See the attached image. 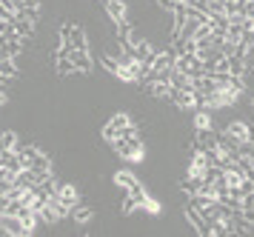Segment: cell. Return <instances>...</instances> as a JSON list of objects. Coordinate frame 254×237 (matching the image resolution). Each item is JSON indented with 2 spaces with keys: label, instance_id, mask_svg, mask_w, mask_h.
I'll list each match as a JSON object with an SVG mask.
<instances>
[{
  "label": "cell",
  "instance_id": "18",
  "mask_svg": "<svg viewBox=\"0 0 254 237\" xmlns=\"http://www.w3.org/2000/svg\"><path fill=\"white\" fill-rule=\"evenodd\" d=\"M71 49H89V46H86V34H83L77 26H74V32H71Z\"/></svg>",
  "mask_w": 254,
  "mask_h": 237
},
{
  "label": "cell",
  "instance_id": "6",
  "mask_svg": "<svg viewBox=\"0 0 254 237\" xmlns=\"http://www.w3.org/2000/svg\"><path fill=\"white\" fill-rule=\"evenodd\" d=\"M58 197L66 206H71V209L80 203V192H77V186H74V183H58Z\"/></svg>",
  "mask_w": 254,
  "mask_h": 237
},
{
  "label": "cell",
  "instance_id": "23",
  "mask_svg": "<svg viewBox=\"0 0 254 237\" xmlns=\"http://www.w3.org/2000/svg\"><path fill=\"white\" fill-rule=\"evenodd\" d=\"M55 69H58V75H71V72H74V66H71L69 57H60L58 63H55Z\"/></svg>",
  "mask_w": 254,
  "mask_h": 237
},
{
  "label": "cell",
  "instance_id": "5",
  "mask_svg": "<svg viewBox=\"0 0 254 237\" xmlns=\"http://www.w3.org/2000/svg\"><path fill=\"white\" fill-rule=\"evenodd\" d=\"M29 169L37 174V183H43V180H49V177H52V160H49L43 152H37V158L32 160V166H29Z\"/></svg>",
  "mask_w": 254,
  "mask_h": 237
},
{
  "label": "cell",
  "instance_id": "16",
  "mask_svg": "<svg viewBox=\"0 0 254 237\" xmlns=\"http://www.w3.org/2000/svg\"><path fill=\"white\" fill-rule=\"evenodd\" d=\"M115 183H117V186H123V189H131V186L137 183V177H134L131 171H117V174H115Z\"/></svg>",
  "mask_w": 254,
  "mask_h": 237
},
{
  "label": "cell",
  "instance_id": "37",
  "mask_svg": "<svg viewBox=\"0 0 254 237\" xmlns=\"http://www.w3.org/2000/svg\"><path fill=\"white\" fill-rule=\"evenodd\" d=\"M252 106H254V100H252Z\"/></svg>",
  "mask_w": 254,
  "mask_h": 237
},
{
  "label": "cell",
  "instance_id": "27",
  "mask_svg": "<svg viewBox=\"0 0 254 237\" xmlns=\"http://www.w3.org/2000/svg\"><path fill=\"white\" fill-rule=\"evenodd\" d=\"M134 209H137V203H134V197H131V194H126V197H123V206H120V212H123V215H131Z\"/></svg>",
  "mask_w": 254,
  "mask_h": 237
},
{
  "label": "cell",
  "instance_id": "12",
  "mask_svg": "<svg viewBox=\"0 0 254 237\" xmlns=\"http://www.w3.org/2000/svg\"><path fill=\"white\" fill-rule=\"evenodd\" d=\"M0 78H6V80L17 78V66H14V57H6V60H0Z\"/></svg>",
  "mask_w": 254,
  "mask_h": 237
},
{
  "label": "cell",
  "instance_id": "31",
  "mask_svg": "<svg viewBox=\"0 0 254 237\" xmlns=\"http://www.w3.org/2000/svg\"><path fill=\"white\" fill-rule=\"evenodd\" d=\"M240 209H254V192H249V194L240 197Z\"/></svg>",
  "mask_w": 254,
  "mask_h": 237
},
{
  "label": "cell",
  "instance_id": "10",
  "mask_svg": "<svg viewBox=\"0 0 254 237\" xmlns=\"http://www.w3.org/2000/svg\"><path fill=\"white\" fill-rule=\"evenodd\" d=\"M12 23H14V32H17V37L29 40V37L35 34V23H32V20H26V17H20V14H17V17H14Z\"/></svg>",
  "mask_w": 254,
  "mask_h": 237
},
{
  "label": "cell",
  "instance_id": "26",
  "mask_svg": "<svg viewBox=\"0 0 254 237\" xmlns=\"http://www.w3.org/2000/svg\"><path fill=\"white\" fill-rule=\"evenodd\" d=\"M103 137L109 140V143H115L117 137H120V129H115L112 123H106V126H103Z\"/></svg>",
  "mask_w": 254,
  "mask_h": 237
},
{
  "label": "cell",
  "instance_id": "30",
  "mask_svg": "<svg viewBox=\"0 0 254 237\" xmlns=\"http://www.w3.org/2000/svg\"><path fill=\"white\" fill-rule=\"evenodd\" d=\"M226 37H229V40H234V43H240V40H243V26H234V23H231Z\"/></svg>",
  "mask_w": 254,
  "mask_h": 237
},
{
  "label": "cell",
  "instance_id": "8",
  "mask_svg": "<svg viewBox=\"0 0 254 237\" xmlns=\"http://www.w3.org/2000/svg\"><path fill=\"white\" fill-rule=\"evenodd\" d=\"M226 135H231L234 140H254L252 137V123H243V120H234V123L226 126Z\"/></svg>",
  "mask_w": 254,
  "mask_h": 237
},
{
  "label": "cell",
  "instance_id": "13",
  "mask_svg": "<svg viewBox=\"0 0 254 237\" xmlns=\"http://www.w3.org/2000/svg\"><path fill=\"white\" fill-rule=\"evenodd\" d=\"M71 215H74V220L83 226V223H89V220L94 217V212H92V206H74V209H71Z\"/></svg>",
  "mask_w": 254,
  "mask_h": 237
},
{
  "label": "cell",
  "instance_id": "28",
  "mask_svg": "<svg viewBox=\"0 0 254 237\" xmlns=\"http://www.w3.org/2000/svg\"><path fill=\"white\" fill-rule=\"evenodd\" d=\"M180 186H183V192H186V194H197V186H200V180H194V177H186Z\"/></svg>",
  "mask_w": 254,
  "mask_h": 237
},
{
  "label": "cell",
  "instance_id": "21",
  "mask_svg": "<svg viewBox=\"0 0 254 237\" xmlns=\"http://www.w3.org/2000/svg\"><path fill=\"white\" fill-rule=\"evenodd\" d=\"M117 80H123V83H134V72H131V66H120L115 72Z\"/></svg>",
  "mask_w": 254,
  "mask_h": 237
},
{
  "label": "cell",
  "instance_id": "20",
  "mask_svg": "<svg viewBox=\"0 0 254 237\" xmlns=\"http://www.w3.org/2000/svg\"><path fill=\"white\" fill-rule=\"evenodd\" d=\"M71 32H74V26H71V23H63V26H60V40H63L66 49H71Z\"/></svg>",
  "mask_w": 254,
  "mask_h": 237
},
{
  "label": "cell",
  "instance_id": "17",
  "mask_svg": "<svg viewBox=\"0 0 254 237\" xmlns=\"http://www.w3.org/2000/svg\"><path fill=\"white\" fill-rule=\"evenodd\" d=\"M194 129H211V114L206 109H197L194 114Z\"/></svg>",
  "mask_w": 254,
  "mask_h": 237
},
{
  "label": "cell",
  "instance_id": "1",
  "mask_svg": "<svg viewBox=\"0 0 254 237\" xmlns=\"http://www.w3.org/2000/svg\"><path fill=\"white\" fill-rule=\"evenodd\" d=\"M112 146H115V152L123 160H134V163H140V160L146 158V146H143L140 135L137 137H117Z\"/></svg>",
  "mask_w": 254,
  "mask_h": 237
},
{
  "label": "cell",
  "instance_id": "29",
  "mask_svg": "<svg viewBox=\"0 0 254 237\" xmlns=\"http://www.w3.org/2000/svg\"><path fill=\"white\" fill-rule=\"evenodd\" d=\"M140 206H143L149 215H160V203H157V200H151V197H146V200H143Z\"/></svg>",
  "mask_w": 254,
  "mask_h": 237
},
{
  "label": "cell",
  "instance_id": "32",
  "mask_svg": "<svg viewBox=\"0 0 254 237\" xmlns=\"http://www.w3.org/2000/svg\"><path fill=\"white\" fill-rule=\"evenodd\" d=\"M137 135H140V132H137V126H134V123H128L126 129H120V137H137Z\"/></svg>",
  "mask_w": 254,
  "mask_h": 237
},
{
  "label": "cell",
  "instance_id": "15",
  "mask_svg": "<svg viewBox=\"0 0 254 237\" xmlns=\"http://www.w3.org/2000/svg\"><path fill=\"white\" fill-rule=\"evenodd\" d=\"M37 152H40L37 146H26V149H20V166H23V169H29V166H32V160L37 158Z\"/></svg>",
  "mask_w": 254,
  "mask_h": 237
},
{
  "label": "cell",
  "instance_id": "25",
  "mask_svg": "<svg viewBox=\"0 0 254 237\" xmlns=\"http://www.w3.org/2000/svg\"><path fill=\"white\" fill-rule=\"evenodd\" d=\"M208 37H211V26L208 23H200L194 29V40H208Z\"/></svg>",
  "mask_w": 254,
  "mask_h": 237
},
{
  "label": "cell",
  "instance_id": "34",
  "mask_svg": "<svg viewBox=\"0 0 254 237\" xmlns=\"http://www.w3.org/2000/svg\"><path fill=\"white\" fill-rule=\"evenodd\" d=\"M26 9H40V0H23Z\"/></svg>",
  "mask_w": 254,
  "mask_h": 237
},
{
  "label": "cell",
  "instance_id": "4",
  "mask_svg": "<svg viewBox=\"0 0 254 237\" xmlns=\"http://www.w3.org/2000/svg\"><path fill=\"white\" fill-rule=\"evenodd\" d=\"M103 6H106V14L115 23L128 20V3L126 0H103Z\"/></svg>",
  "mask_w": 254,
  "mask_h": 237
},
{
  "label": "cell",
  "instance_id": "22",
  "mask_svg": "<svg viewBox=\"0 0 254 237\" xmlns=\"http://www.w3.org/2000/svg\"><path fill=\"white\" fill-rule=\"evenodd\" d=\"M109 123L115 126V129H126V126H128V123H131V117H128V114H126V112H117V114H115V117H112V120H109Z\"/></svg>",
  "mask_w": 254,
  "mask_h": 237
},
{
  "label": "cell",
  "instance_id": "9",
  "mask_svg": "<svg viewBox=\"0 0 254 237\" xmlns=\"http://www.w3.org/2000/svg\"><path fill=\"white\" fill-rule=\"evenodd\" d=\"M194 132H197L194 140L203 149H217V132L214 129H194Z\"/></svg>",
  "mask_w": 254,
  "mask_h": 237
},
{
  "label": "cell",
  "instance_id": "19",
  "mask_svg": "<svg viewBox=\"0 0 254 237\" xmlns=\"http://www.w3.org/2000/svg\"><path fill=\"white\" fill-rule=\"evenodd\" d=\"M128 194H131V197H134V203H143V200H146V197H149V194H146V189H143V183H134V186H131V189H128Z\"/></svg>",
  "mask_w": 254,
  "mask_h": 237
},
{
  "label": "cell",
  "instance_id": "11",
  "mask_svg": "<svg viewBox=\"0 0 254 237\" xmlns=\"http://www.w3.org/2000/svg\"><path fill=\"white\" fill-rule=\"evenodd\" d=\"M226 60H229V75L231 78H243V75H246V63H243V57L231 55V57H226Z\"/></svg>",
  "mask_w": 254,
  "mask_h": 237
},
{
  "label": "cell",
  "instance_id": "35",
  "mask_svg": "<svg viewBox=\"0 0 254 237\" xmlns=\"http://www.w3.org/2000/svg\"><path fill=\"white\" fill-rule=\"evenodd\" d=\"M252 171H254V160H252Z\"/></svg>",
  "mask_w": 254,
  "mask_h": 237
},
{
  "label": "cell",
  "instance_id": "3",
  "mask_svg": "<svg viewBox=\"0 0 254 237\" xmlns=\"http://www.w3.org/2000/svg\"><path fill=\"white\" fill-rule=\"evenodd\" d=\"M186 220H189V223H191V226H194L203 237H211V226H208V220L203 217V212H200V209H194V206H186Z\"/></svg>",
  "mask_w": 254,
  "mask_h": 237
},
{
  "label": "cell",
  "instance_id": "14",
  "mask_svg": "<svg viewBox=\"0 0 254 237\" xmlns=\"http://www.w3.org/2000/svg\"><path fill=\"white\" fill-rule=\"evenodd\" d=\"M169 83H172V89H186V86H191V78H189L186 72H177V69H174Z\"/></svg>",
  "mask_w": 254,
  "mask_h": 237
},
{
  "label": "cell",
  "instance_id": "33",
  "mask_svg": "<svg viewBox=\"0 0 254 237\" xmlns=\"http://www.w3.org/2000/svg\"><path fill=\"white\" fill-rule=\"evenodd\" d=\"M0 20H6V23H12V20H14V11H12V9H6L3 3H0Z\"/></svg>",
  "mask_w": 254,
  "mask_h": 237
},
{
  "label": "cell",
  "instance_id": "7",
  "mask_svg": "<svg viewBox=\"0 0 254 237\" xmlns=\"http://www.w3.org/2000/svg\"><path fill=\"white\" fill-rule=\"evenodd\" d=\"M69 60L74 72H89L92 69V57H89V49H71L69 52Z\"/></svg>",
  "mask_w": 254,
  "mask_h": 237
},
{
  "label": "cell",
  "instance_id": "2",
  "mask_svg": "<svg viewBox=\"0 0 254 237\" xmlns=\"http://www.w3.org/2000/svg\"><path fill=\"white\" fill-rule=\"evenodd\" d=\"M197 94L200 91H194V86H186V89H172L166 100L180 106V109H197Z\"/></svg>",
  "mask_w": 254,
  "mask_h": 237
},
{
  "label": "cell",
  "instance_id": "24",
  "mask_svg": "<svg viewBox=\"0 0 254 237\" xmlns=\"http://www.w3.org/2000/svg\"><path fill=\"white\" fill-rule=\"evenodd\" d=\"M100 63H103V69L109 72V75H115L117 69H120V63H117V60H115L112 55H103V57H100Z\"/></svg>",
  "mask_w": 254,
  "mask_h": 237
},
{
  "label": "cell",
  "instance_id": "36",
  "mask_svg": "<svg viewBox=\"0 0 254 237\" xmlns=\"http://www.w3.org/2000/svg\"><path fill=\"white\" fill-rule=\"evenodd\" d=\"M226 3H234V0H226Z\"/></svg>",
  "mask_w": 254,
  "mask_h": 237
}]
</instances>
